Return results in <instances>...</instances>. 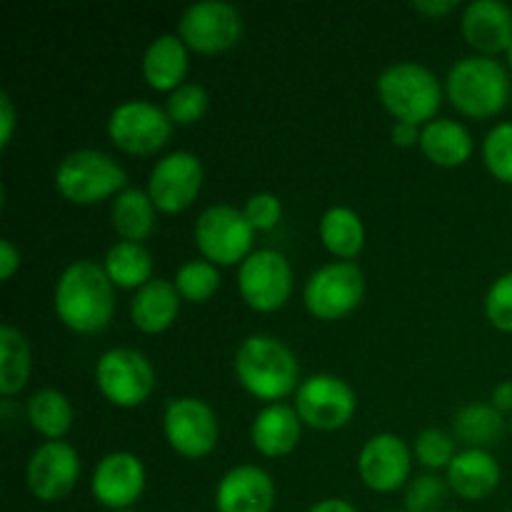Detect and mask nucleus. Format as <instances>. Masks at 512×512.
I'll use <instances>...</instances> for the list:
<instances>
[{
    "instance_id": "obj_1",
    "label": "nucleus",
    "mask_w": 512,
    "mask_h": 512,
    "mask_svg": "<svg viewBox=\"0 0 512 512\" xmlns=\"http://www.w3.org/2000/svg\"><path fill=\"white\" fill-rule=\"evenodd\" d=\"M53 308L60 323L78 335H95L115 315V285L98 260H75L58 275Z\"/></svg>"
},
{
    "instance_id": "obj_2",
    "label": "nucleus",
    "mask_w": 512,
    "mask_h": 512,
    "mask_svg": "<svg viewBox=\"0 0 512 512\" xmlns=\"http://www.w3.org/2000/svg\"><path fill=\"white\" fill-rule=\"evenodd\" d=\"M233 370L238 383L265 405L283 403L303 383L293 348L268 333L248 335L238 345Z\"/></svg>"
},
{
    "instance_id": "obj_3",
    "label": "nucleus",
    "mask_w": 512,
    "mask_h": 512,
    "mask_svg": "<svg viewBox=\"0 0 512 512\" xmlns=\"http://www.w3.org/2000/svg\"><path fill=\"white\" fill-rule=\"evenodd\" d=\"M445 95L468 118H493L510 100V75L500 60L465 55L445 75Z\"/></svg>"
},
{
    "instance_id": "obj_4",
    "label": "nucleus",
    "mask_w": 512,
    "mask_h": 512,
    "mask_svg": "<svg viewBox=\"0 0 512 512\" xmlns=\"http://www.w3.org/2000/svg\"><path fill=\"white\" fill-rule=\"evenodd\" d=\"M375 90H378L383 108L395 120L423 128L425 123L438 118L445 85L428 65L415 63V60H400V63L388 65L378 75Z\"/></svg>"
},
{
    "instance_id": "obj_5",
    "label": "nucleus",
    "mask_w": 512,
    "mask_h": 512,
    "mask_svg": "<svg viewBox=\"0 0 512 512\" xmlns=\"http://www.w3.org/2000/svg\"><path fill=\"white\" fill-rule=\"evenodd\" d=\"M55 188L68 203L95 205L128 188V173L113 155L98 148H80L55 168Z\"/></svg>"
},
{
    "instance_id": "obj_6",
    "label": "nucleus",
    "mask_w": 512,
    "mask_h": 512,
    "mask_svg": "<svg viewBox=\"0 0 512 512\" xmlns=\"http://www.w3.org/2000/svg\"><path fill=\"white\" fill-rule=\"evenodd\" d=\"M195 245L200 255L215 265H240L253 253V225L245 218L243 208L228 203L208 205L198 215L193 228Z\"/></svg>"
},
{
    "instance_id": "obj_7",
    "label": "nucleus",
    "mask_w": 512,
    "mask_h": 512,
    "mask_svg": "<svg viewBox=\"0 0 512 512\" xmlns=\"http://www.w3.org/2000/svg\"><path fill=\"white\" fill-rule=\"evenodd\" d=\"M365 298V273L353 260H333L310 273L303 285V303L318 320H340Z\"/></svg>"
},
{
    "instance_id": "obj_8",
    "label": "nucleus",
    "mask_w": 512,
    "mask_h": 512,
    "mask_svg": "<svg viewBox=\"0 0 512 512\" xmlns=\"http://www.w3.org/2000/svg\"><path fill=\"white\" fill-rule=\"evenodd\" d=\"M95 385L115 408H140L155 390V368L135 348H110L95 363Z\"/></svg>"
},
{
    "instance_id": "obj_9",
    "label": "nucleus",
    "mask_w": 512,
    "mask_h": 512,
    "mask_svg": "<svg viewBox=\"0 0 512 512\" xmlns=\"http://www.w3.org/2000/svg\"><path fill=\"white\" fill-rule=\"evenodd\" d=\"M173 120L158 103L145 98H128L108 115V138L115 148L130 155H153L173 135Z\"/></svg>"
},
{
    "instance_id": "obj_10",
    "label": "nucleus",
    "mask_w": 512,
    "mask_h": 512,
    "mask_svg": "<svg viewBox=\"0 0 512 512\" xmlns=\"http://www.w3.org/2000/svg\"><path fill=\"white\" fill-rule=\"evenodd\" d=\"M163 435L180 458L200 460L218 448V415L195 395L170 398L163 410Z\"/></svg>"
},
{
    "instance_id": "obj_11",
    "label": "nucleus",
    "mask_w": 512,
    "mask_h": 512,
    "mask_svg": "<svg viewBox=\"0 0 512 512\" xmlns=\"http://www.w3.org/2000/svg\"><path fill=\"white\" fill-rule=\"evenodd\" d=\"M303 425L315 430H340L353 420L358 410V395L353 385L333 373H315L303 378L293 395Z\"/></svg>"
},
{
    "instance_id": "obj_12",
    "label": "nucleus",
    "mask_w": 512,
    "mask_h": 512,
    "mask_svg": "<svg viewBox=\"0 0 512 512\" xmlns=\"http://www.w3.org/2000/svg\"><path fill=\"white\" fill-rule=\"evenodd\" d=\"M178 35L195 53H223L243 38V15L230 0H198L180 13Z\"/></svg>"
},
{
    "instance_id": "obj_13",
    "label": "nucleus",
    "mask_w": 512,
    "mask_h": 512,
    "mask_svg": "<svg viewBox=\"0 0 512 512\" xmlns=\"http://www.w3.org/2000/svg\"><path fill=\"white\" fill-rule=\"evenodd\" d=\"M240 298L258 313H275L293 295V268L275 248L253 250L238 268Z\"/></svg>"
},
{
    "instance_id": "obj_14",
    "label": "nucleus",
    "mask_w": 512,
    "mask_h": 512,
    "mask_svg": "<svg viewBox=\"0 0 512 512\" xmlns=\"http://www.w3.org/2000/svg\"><path fill=\"white\" fill-rule=\"evenodd\" d=\"M203 160L193 150L165 153L148 175V195L160 213H180L190 208L203 190Z\"/></svg>"
},
{
    "instance_id": "obj_15",
    "label": "nucleus",
    "mask_w": 512,
    "mask_h": 512,
    "mask_svg": "<svg viewBox=\"0 0 512 512\" xmlns=\"http://www.w3.org/2000/svg\"><path fill=\"white\" fill-rule=\"evenodd\" d=\"M80 463L78 450L65 440H45L25 465V483L28 490L43 503H58L68 498L80 480Z\"/></svg>"
},
{
    "instance_id": "obj_16",
    "label": "nucleus",
    "mask_w": 512,
    "mask_h": 512,
    "mask_svg": "<svg viewBox=\"0 0 512 512\" xmlns=\"http://www.w3.org/2000/svg\"><path fill=\"white\" fill-rule=\"evenodd\" d=\"M145 483H148V475H145L143 460L130 450H115L95 465L90 493L95 503L110 512L133 510V505L143 498Z\"/></svg>"
},
{
    "instance_id": "obj_17",
    "label": "nucleus",
    "mask_w": 512,
    "mask_h": 512,
    "mask_svg": "<svg viewBox=\"0 0 512 512\" xmlns=\"http://www.w3.org/2000/svg\"><path fill=\"white\" fill-rule=\"evenodd\" d=\"M413 450L400 435L378 433L365 440L358 453V475L375 493H395L410 483Z\"/></svg>"
},
{
    "instance_id": "obj_18",
    "label": "nucleus",
    "mask_w": 512,
    "mask_h": 512,
    "mask_svg": "<svg viewBox=\"0 0 512 512\" xmlns=\"http://www.w3.org/2000/svg\"><path fill=\"white\" fill-rule=\"evenodd\" d=\"M275 480L260 465H235L215 488L218 512H273Z\"/></svg>"
},
{
    "instance_id": "obj_19",
    "label": "nucleus",
    "mask_w": 512,
    "mask_h": 512,
    "mask_svg": "<svg viewBox=\"0 0 512 512\" xmlns=\"http://www.w3.org/2000/svg\"><path fill=\"white\" fill-rule=\"evenodd\" d=\"M460 30L478 55L495 58L512 45V10L503 0H470L460 15Z\"/></svg>"
},
{
    "instance_id": "obj_20",
    "label": "nucleus",
    "mask_w": 512,
    "mask_h": 512,
    "mask_svg": "<svg viewBox=\"0 0 512 512\" xmlns=\"http://www.w3.org/2000/svg\"><path fill=\"white\" fill-rule=\"evenodd\" d=\"M303 435V420L298 410L288 403H270L255 413L250 425L253 448L265 458H283L290 455Z\"/></svg>"
},
{
    "instance_id": "obj_21",
    "label": "nucleus",
    "mask_w": 512,
    "mask_h": 512,
    "mask_svg": "<svg viewBox=\"0 0 512 512\" xmlns=\"http://www.w3.org/2000/svg\"><path fill=\"white\" fill-rule=\"evenodd\" d=\"M445 480L458 498L475 503V500L490 498L498 490L503 470L490 450L465 448L445 470Z\"/></svg>"
},
{
    "instance_id": "obj_22",
    "label": "nucleus",
    "mask_w": 512,
    "mask_h": 512,
    "mask_svg": "<svg viewBox=\"0 0 512 512\" xmlns=\"http://www.w3.org/2000/svg\"><path fill=\"white\" fill-rule=\"evenodd\" d=\"M190 48L178 33H163L150 40L143 50L140 70L150 88L173 93L185 83L190 68Z\"/></svg>"
},
{
    "instance_id": "obj_23",
    "label": "nucleus",
    "mask_w": 512,
    "mask_h": 512,
    "mask_svg": "<svg viewBox=\"0 0 512 512\" xmlns=\"http://www.w3.org/2000/svg\"><path fill=\"white\" fill-rule=\"evenodd\" d=\"M180 293L173 280L153 278L143 288L135 290L130 300V320L140 333H165L180 313Z\"/></svg>"
},
{
    "instance_id": "obj_24",
    "label": "nucleus",
    "mask_w": 512,
    "mask_h": 512,
    "mask_svg": "<svg viewBox=\"0 0 512 512\" xmlns=\"http://www.w3.org/2000/svg\"><path fill=\"white\" fill-rule=\"evenodd\" d=\"M475 140L468 125L455 118H435L423 125L420 133V150L430 163L440 168H458L468 163L473 155Z\"/></svg>"
},
{
    "instance_id": "obj_25",
    "label": "nucleus",
    "mask_w": 512,
    "mask_h": 512,
    "mask_svg": "<svg viewBox=\"0 0 512 512\" xmlns=\"http://www.w3.org/2000/svg\"><path fill=\"white\" fill-rule=\"evenodd\" d=\"M155 218H158V208L148 190L125 188L110 203V223L120 240H130V243L148 240L155 230Z\"/></svg>"
},
{
    "instance_id": "obj_26",
    "label": "nucleus",
    "mask_w": 512,
    "mask_h": 512,
    "mask_svg": "<svg viewBox=\"0 0 512 512\" xmlns=\"http://www.w3.org/2000/svg\"><path fill=\"white\" fill-rule=\"evenodd\" d=\"M320 243L338 260H353L365 248V223L350 205H333L323 213L318 225Z\"/></svg>"
},
{
    "instance_id": "obj_27",
    "label": "nucleus",
    "mask_w": 512,
    "mask_h": 512,
    "mask_svg": "<svg viewBox=\"0 0 512 512\" xmlns=\"http://www.w3.org/2000/svg\"><path fill=\"white\" fill-rule=\"evenodd\" d=\"M100 263L115 288L120 290H140L153 280V255L143 243L118 240L110 245Z\"/></svg>"
},
{
    "instance_id": "obj_28",
    "label": "nucleus",
    "mask_w": 512,
    "mask_h": 512,
    "mask_svg": "<svg viewBox=\"0 0 512 512\" xmlns=\"http://www.w3.org/2000/svg\"><path fill=\"white\" fill-rule=\"evenodd\" d=\"M505 428L508 423L493 403H468L453 418V435L465 448L488 450L503 438Z\"/></svg>"
},
{
    "instance_id": "obj_29",
    "label": "nucleus",
    "mask_w": 512,
    "mask_h": 512,
    "mask_svg": "<svg viewBox=\"0 0 512 512\" xmlns=\"http://www.w3.org/2000/svg\"><path fill=\"white\" fill-rule=\"evenodd\" d=\"M25 415L35 433L48 440H63L75 420L73 403L68 400V395L55 388L35 390L25 405Z\"/></svg>"
},
{
    "instance_id": "obj_30",
    "label": "nucleus",
    "mask_w": 512,
    "mask_h": 512,
    "mask_svg": "<svg viewBox=\"0 0 512 512\" xmlns=\"http://www.w3.org/2000/svg\"><path fill=\"white\" fill-rule=\"evenodd\" d=\"M33 370V353L25 333L15 325H0V395L20 393Z\"/></svg>"
},
{
    "instance_id": "obj_31",
    "label": "nucleus",
    "mask_w": 512,
    "mask_h": 512,
    "mask_svg": "<svg viewBox=\"0 0 512 512\" xmlns=\"http://www.w3.org/2000/svg\"><path fill=\"white\" fill-rule=\"evenodd\" d=\"M180 298L188 303H208L220 288V270L218 265L205 258L185 260L173 278Z\"/></svg>"
},
{
    "instance_id": "obj_32",
    "label": "nucleus",
    "mask_w": 512,
    "mask_h": 512,
    "mask_svg": "<svg viewBox=\"0 0 512 512\" xmlns=\"http://www.w3.org/2000/svg\"><path fill=\"white\" fill-rule=\"evenodd\" d=\"M458 453L460 450L455 435L445 433V430L440 428H425L420 430L418 438H415V460H418L423 468H428L430 473H433V470H448Z\"/></svg>"
},
{
    "instance_id": "obj_33",
    "label": "nucleus",
    "mask_w": 512,
    "mask_h": 512,
    "mask_svg": "<svg viewBox=\"0 0 512 512\" xmlns=\"http://www.w3.org/2000/svg\"><path fill=\"white\" fill-rule=\"evenodd\" d=\"M210 95L205 90V85L193 83V80H185L180 88H175L173 93H168L165 100V113L170 115L175 125H193L208 113Z\"/></svg>"
},
{
    "instance_id": "obj_34",
    "label": "nucleus",
    "mask_w": 512,
    "mask_h": 512,
    "mask_svg": "<svg viewBox=\"0 0 512 512\" xmlns=\"http://www.w3.org/2000/svg\"><path fill=\"white\" fill-rule=\"evenodd\" d=\"M483 163L500 183H512V120L493 125L483 140Z\"/></svg>"
},
{
    "instance_id": "obj_35",
    "label": "nucleus",
    "mask_w": 512,
    "mask_h": 512,
    "mask_svg": "<svg viewBox=\"0 0 512 512\" xmlns=\"http://www.w3.org/2000/svg\"><path fill=\"white\" fill-rule=\"evenodd\" d=\"M448 480L435 473L413 478L405 488V510L408 512H440L448 498Z\"/></svg>"
},
{
    "instance_id": "obj_36",
    "label": "nucleus",
    "mask_w": 512,
    "mask_h": 512,
    "mask_svg": "<svg viewBox=\"0 0 512 512\" xmlns=\"http://www.w3.org/2000/svg\"><path fill=\"white\" fill-rule=\"evenodd\" d=\"M485 315L503 333H512V270L493 280L485 293Z\"/></svg>"
},
{
    "instance_id": "obj_37",
    "label": "nucleus",
    "mask_w": 512,
    "mask_h": 512,
    "mask_svg": "<svg viewBox=\"0 0 512 512\" xmlns=\"http://www.w3.org/2000/svg\"><path fill=\"white\" fill-rule=\"evenodd\" d=\"M243 213L248 218V223L253 225V230H273L275 225L283 218V203L275 193H268V190H260V193H253L243 205Z\"/></svg>"
},
{
    "instance_id": "obj_38",
    "label": "nucleus",
    "mask_w": 512,
    "mask_h": 512,
    "mask_svg": "<svg viewBox=\"0 0 512 512\" xmlns=\"http://www.w3.org/2000/svg\"><path fill=\"white\" fill-rule=\"evenodd\" d=\"M15 128H18V110H15V103L8 95V90H3L0 93V148L3 150L13 140Z\"/></svg>"
},
{
    "instance_id": "obj_39",
    "label": "nucleus",
    "mask_w": 512,
    "mask_h": 512,
    "mask_svg": "<svg viewBox=\"0 0 512 512\" xmlns=\"http://www.w3.org/2000/svg\"><path fill=\"white\" fill-rule=\"evenodd\" d=\"M20 270V250L10 238L0 240V280L8 283L15 273Z\"/></svg>"
},
{
    "instance_id": "obj_40",
    "label": "nucleus",
    "mask_w": 512,
    "mask_h": 512,
    "mask_svg": "<svg viewBox=\"0 0 512 512\" xmlns=\"http://www.w3.org/2000/svg\"><path fill=\"white\" fill-rule=\"evenodd\" d=\"M420 133H423V128H420V125L395 120L393 130H390V138H393V143L398 145V148H410V145L420 143Z\"/></svg>"
},
{
    "instance_id": "obj_41",
    "label": "nucleus",
    "mask_w": 512,
    "mask_h": 512,
    "mask_svg": "<svg viewBox=\"0 0 512 512\" xmlns=\"http://www.w3.org/2000/svg\"><path fill=\"white\" fill-rule=\"evenodd\" d=\"M413 8L418 10V13L428 15V18H438V15L453 13V10L458 8V3H455V0H415Z\"/></svg>"
},
{
    "instance_id": "obj_42",
    "label": "nucleus",
    "mask_w": 512,
    "mask_h": 512,
    "mask_svg": "<svg viewBox=\"0 0 512 512\" xmlns=\"http://www.w3.org/2000/svg\"><path fill=\"white\" fill-rule=\"evenodd\" d=\"M490 403L500 410V413H512V380H503L493 388Z\"/></svg>"
},
{
    "instance_id": "obj_43",
    "label": "nucleus",
    "mask_w": 512,
    "mask_h": 512,
    "mask_svg": "<svg viewBox=\"0 0 512 512\" xmlns=\"http://www.w3.org/2000/svg\"><path fill=\"white\" fill-rule=\"evenodd\" d=\"M308 512H358V508H355L350 500L325 498V500H318V503H315Z\"/></svg>"
},
{
    "instance_id": "obj_44",
    "label": "nucleus",
    "mask_w": 512,
    "mask_h": 512,
    "mask_svg": "<svg viewBox=\"0 0 512 512\" xmlns=\"http://www.w3.org/2000/svg\"><path fill=\"white\" fill-rule=\"evenodd\" d=\"M505 55H508V65H510V70H512V45H510L508 53H505Z\"/></svg>"
},
{
    "instance_id": "obj_45",
    "label": "nucleus",
    "mask_w": 512,
    "mask_h": 512,
    "mask_svg": "<svg viewBox=\"0 0 512 512\" xmlns=\"http://www.w3.org/2000/svg\"><path fill=\"white\" fill-rule=\"evenodd\" d=\"M443 512H463V510H443Z\"/></svg>"
},
{
    "instance_id": "obj_46",
    "label": "nucleus",
    "mask_w": 512,
    "mask_h": 512,
    "mask_svg": "<svg viewBox=\"0 0 512 512\" xmlns=\"http://www.w3.org/2000/svg\"><path fill=\"white\" fill-rule=\"evenodd\" d=\"M118 512H135V510H118Z\"/></svg>"
},
{
    "instance_id": "obj_47",
    "label": "nucleus",
    "mask_w": 512,
    "mask_h": 512,
    "mask_svg": "<svg viewBox=\"0 0 512 512\" xmlns=\"http://www.w3.org/2000/svg\"><path fill=\"white\" fill-rule=\"evenodd\" d=\"M510 430H512V418H510Z\"/></svg>"
},
{
    "instance_id": "obj_48",
    "label": "nucleus",
    "mask_w": 512,
    "mask_h": 512,
    "mask_svg": "<svg viewBox=\"0 0 512 512\" xmlns=\"http://www.w3.org/2000/svg\"><path fill=\"white\" fill-rule=\"evenodd\" d=\"M388 512H400V510H388Z\"/></svg>"
}]
</instances>
